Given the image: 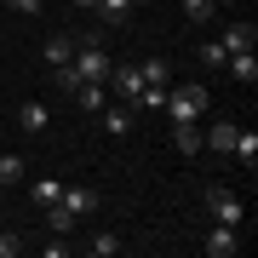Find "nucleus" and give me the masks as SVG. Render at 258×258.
<instances>
[{
	"label": "nucleus",
	"instance_id": "obj_1",
	"mask_svg": "<svg viewBox=\"0 0 258 258\" xmlns=\"http://www.w3.org/2000/svg\"><path fill=\"white\" fill-rule=\"evenodd\" d=\"M212 103V92L201 81H184V86H166V103H161V115L166 120H201V109Z\"/></svg>",
	"mask_w": 258,
	"mask_h": 258
},
{
	"label": "nucleus",
	"instance_id": "obj_2",
	"mask_svg": "<svg viewBox=\"0 0 258 258\" xmlns=\"http://www.w3.org/2000/svg\"><path fill=\"white\" fill-rule=\"evenodd\" d=\"M207 212H212V224H235V230H247V201H241L235 189H224V184H212L207 195Z\"/></svg>",
	"mask_w": 258,
	"mask_h": 258
},
{
	"label": "nucleus",
	"instance_id": "obj_3",
	"mask_svg": "<svg viewBox=\"0 0 258 258\" xmlns=\"http://www.w3.org/2000/svg\"><path fill=\"white\" fill-rule=\"evenodd\" d=\"M69 69L81 75V81H109V52L98 46V40H75V57Z\"/></svg>",
	"mask_w": 258,
	"mask_h": 258
},
{
	"label": "nucleus",
	"instance_id": "obj_4",
	"mask_svg": "<svg viewBox=\"0 0 258 258\" xmlns=\"http://www.w3.org/2000/svg\"><path fill=\"white\" fill-rule=\"evenodd\" d=\"M103 86H109V103H126L132 109V98L144 92V75H138V63H109V81Z\"/></svg>",
	"mask_w": 258,
	"mask_h": 258
},
{
	"label": "nucleus",
	"instance_id": "obj_5",
	"mask_svg": "<svg viewBox=\"0 0 258 258\" xmlns=\"http://www.w3.org/2000/svg\"><path fill=\"white\" fill-rule=\"evenodd\" d=\"M201 252L207 258H235L241 252V230H235V224H212V230L201 235Z\"/></svg>",
	"mask_w": 258,
	"mask_h": 258
},
{
	"label": "nucleus",
	"instance_id": "obj_6",
	"mask_svg": "<svg viewBox=\"0 0 258 258\" xmlns=\"http://www.w3.org/2000/svg\"><path fill=\"white\" fill-rule=\"evenodd\" d=\"M52 207H63L69 218H92V212H98V189H92V184H69Z\"/></svg>",
	"mask_w": 258,
	"mask_h": 258
},
{
	"label": "nucleus",
	"instance_id": "obj_7",
	"mask_svg": "<svg viewBox=\"0 0 258 258\" xmlns=\"http://www.w3.org/2000/svg\"><path fill=\"white\" fill-rule=\"evenodd\" d=\"M132 120H138V109H126V103H103L98 109L103 138H132Z\"/></svg>",
	"mask_w": 258,
	"mask_h": 258
},
{
	"label": "nucleus",
	"instance_id": "obj_8",
	"mask_svg": "<svg viewBox=\"0 0 258 258\" xmlns=\"http://www.w3.org/2000/svg\"><path fill=\"white\" fill-rule=\"evenodd\" d=\"M218 46L230 52V57H235V52H252V46H258V29H252L247 18H235V23H224V35H218Z\"/></svg>",
	"mask_w": 258,
	"mask_h": 258
},
{
	"label": "nucleus",
	"instance_id": "obj_9",
	"mask_svg": "<svg viewBox=\"0 0 258 258\" xmlns=\"http://www.w3.org/2000/svg\"><path fill=\"white\" fill-rule=\"evenodd\" d=\"M18 126L29 132V138H40V132L52 126V109H46L40 98H29V103H18Z\"/></svg>",
	"mask_w": 258,
	"mask_h": 258
},
{
	"label": "nucleus",
	"instance_id": "obj_10",
	"mask_svg": "<svg viewBox=\"0 0 258 258\" xmlns=\"http://www.w3.org/2000/svg\"><path fill=\"white\" fill-rule=\"evenodd\" d=\"M75 103H81V109L86 115H98L103 109V103H109V86H103V81H81V86H75V92H69Z\"/></svg>",
	"mask_w": 258,
	"mask_h": 258
},
{
	"label": "nucleus",
	"instance_id": "obj_11",
	"mask_svg": "<svg viewBox=\"0 0 258 258\" xmlns=\"http://www.w3.org/2000/svg\"><path fill=\"white\" fill-rule=\"evenodd\" d=\"M172 144L178 155H201V120H172Z\"/></svg>",
	"mask_w": 258,
	"mask_h": 258
},
{
	"label": "nucleus",
	"instance_id": "obj_12",
	"mask_svg": "<svg viewBox=\"0 0 258 258\" xmlns=\"http://www.w3.org/2000/svg\"><path fill=\"white\" fill-rule=\"evenodd\" d=\"M23 184H29V201H35L40 212H46L57 195H63V184H57V178H23Z\"/></svg>",
	"mask_w": 258,
	"mask_h": 258
},
{
	"label": "nucleus",
	"instance_id": "obj_13",
	"mask_svg": "<svg viewBox=\"0 0 258 258\" xmlns=\"http://www.w3.org/2000/svg\"><path fill=\"white\" fill-rule=\"evenodd\" d=\"M230 155H235L241 166H252V161H258V132H252V126H235V144H230Z\"/></svg>",
	"mask_w": 258,
	"mask_h": 258
},
{
	"label": "nucleus",
	"instance_id": "obj_14",
	"mask_svg": "<svg viewBox=\"0 0 258 258\" xmlns=\"http://www.w3.org/2000/svg\"><path fill=\"white\" fill-rule=\"evenodd\" d=\"M69 57H75V35H52L46 40V69H63Z\"/></svg>",
	"mask_w": 258,
	"mask_h": 258
},
{
	"label": "nucleus",
	"instance_id": "obj_15",
	"mask_svg": "<svg viewBox=\"0 0 258 258\" xmlns=\"http://www.w3.org/2000/svg\"><path fill=\"white\" fill-rule=\"evenodd\" d=\"M132 6H144V0H98L92 12H98L103 23H126V18H132Z\"/></svg>",
	"mask_w": 258,
	"mask_h": 258
},
{
	"label": "nucleus",
	"instance_id": "obj_16",
	"mask_svg": "<svg viewBox=\"0 0 258 258\" xmlns=\"http://www.w3.org/2000/svg\"><path fill=\"white\" fill-rule=\"evenodd\" d=\"M29 178V166H23V155H0V189H18Z\"/></svg>",
	"mask_w": 258,
	"mask_h": 258
},
{
	"label": "nucleus",
	"instance_id": "obj_17",
	"mask_svg": "<svg viewBox=\"0 0 258 258\" xmlns=\"http://www.w3.org/2000/svg\"><path fill=\"white\" fill-rule=\"evenodd\" d=\"M230 144H235V126H230V120L207 126V138H201V149H218V155H230Z\"/></svg>",
	"mask_w": 258,
	"mask_h": 258
},
{
	"label": "nucleus",
	"instance_id": "obj_18",
	"mask_svg": "<svg viewBox=\"0 0 258 258\" xmlns=\"http://www.w3.org/2000/svg\"><path fill=\"white\" fill-rule=\"evenodd\" d=\"M138 75H144V86H172V69H166V57H144Z\"/></svg>",
	"mask_w": 258,
	"mask_h": 258
},
{
	"label": "nucleus",
	"instance_id": "obj_19",
	"mask_svg": "<svg viewBox=\"0 0 258 258\" xmlns=\"http://www.w3.org/2000/svg\"><path fill=\"white\" fill-rule=\"evenodd\" d=\"M224 69H230V75H235L241 86H252V81H258V57H252V52H235V57H230Z\"/></svg>",
	"mask_w": 258,
	"mask_h": 258
},
{
	"label": "nucleus",
	"instance_id": "obj_20",
	"mask_svg": "<svg viewBox=\"0 0 258 258\" xmlns=\"http://www.w3.org/2000/svg\"><path fill=\"white\" fill-rule=\"evenodd\" d=\"M161 103H166V86H144V92L132 98V109L138 115H161Z\"/></svg>",
	"mask_w": 258,
	"mask_h": 258
},
{
	"label": "nucleus",
	"instance_id": "obj_21",
	"mask_svg": "<svg viewBox=\"0 0 258 258\" xmlns=\"http://www.w3.org/2000/svg\"><path fill=\"white\" fill-rule=\"evenodd\" d=\"M120 247H126V241H120V235H109V230H103V235H92V241H86V252H92V258H115Z\"/></svg>",
	"mask_w": 258,
	"mask_h": 258
},
{
	"label": "nucleus",
	"instance_id": "obj_22",
	"mask_svg": "<svg viewBox=\"0 0 258 258\" xmlns=\"http://www.w3.org/2000/svg\"><path fill=\"white\" fill-rule=\"evenodd\" d=\"M184 6V18L189 23H207V18H218V0H178Z\"/></svg>",
	"mask_w": 258,
	"mask_h": 258
},
{
	"label": "nucleus",
	"instance_id": "obj_23",
	"mask_svg": "<svg viewBox=\"0 0 258 258\" xmlns=\"http://www.w3.org/2000/svg\"><path fill=\"white\" fill-rule=\"evenodd\" d=\"M224 63H230V52L218 40H201V69H224Z\"/></svg>",
	"mask_w": 258,
	"mask_h": 258
},
{
	"label": "nucleus",
	"instance_id": "obj_24",
	"mask_svg": "<svg viewBox=\"0 0 258 258\" xmlns=\"http://www.w3.org/2000/svg\"><path fill=\"white\" fill-rule=\"evenodd\" d=\"M46 218H52V230H57V235H69V230H75V224H81V218H69V212H63V207H46Z\"/></svg>",
	"mask_w": 258,
	"mask_h": 258
},
{
	"label": "nucleus",
	"instance_id": "obj_25",
	"mask_svg": "<svg viewBox=\"0 0 258 258\" xmlns=\"http://www.w3.org/2000/svg\"><path fill=\"white\" fill-rule=\"evenodd\" d=\"M18 247H23L18 235H12V230H0V258H18Z\"/></svg>",
	"mask_w": 258,
	"mask_h": 258
},
{
	"label": "nucleus",
	"instance_id": "obj_26",
	"mask_svg": "<svg viewBox=\"0 0 258 258\" xmlns=\"http://www.w3.org/2000/svg\"><path fill=\"white\" fill-rule=\"evenodd\" d=\"M12 12H23V18H35V12H40V0H12Z\"/></svg>",
	"mask_w": 258,
	"mask_h": 258
}]
</instances>
